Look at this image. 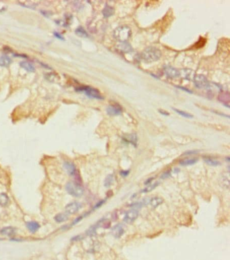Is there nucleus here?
I'll use <instances>...</instances> for the list:
<instances>
[{"label": "nucleus", "instance_id": "obj_1", "mask_svg": "<svg viewBox=\"0 0 230 260\" xmlns=\"http://www.w3.org/2000/svg\"><path fill=\"white\" fill-rule=\"evenodd\" d=\"M161 57V52L154 47H148L141 53V58L146 63H152L159 60Z\"/></svg>", "mask_w": 230, "mask_h": 260}, {"label": "nucleus", "instance_id": "obj_2", "mask_svg": "<svg viewBox=\"0 0 230 260\" xmlns=\"http://www.w3.org/2000/svg\"><path fill=\"white\" fill-rule=\"evenodd\" d=\"M132 35L131 29L128 26H120L113 31V36L120 42L127 41Z\"/></svg>", "mask_w": 230, "mask_h": 260}, {"label": "nucleus", "instance_id": "obj_3", "mask_svg": "<svg viewBox=\"0 0 230 260\" xmlns=\"http://www.w3.org/2000/svg\"><path fill=\"white\" fill-rule=\"evenodd\" d=\"M77 92H84L85 95L91 99H98V100H103V96L101 95V92L99 90L95 88H92L88 86H83L80 87H78L76 89Z\"/></svg>", "mask_w": 230, "mask_h": 260}, {"label": "nucleus", "instance_id": "obj_4", "mask_svg": "<svg viewBox=\"0 0 230 260\" xmlns=\"http://www.w3.org/2000/svg\"><path fill=\"white\" fill-rule=\"evenodd\" d=\"M66 189L71 196L76 197V198L81 197L84 193V189L82 187L74 182L68 183L66 186Z\"/></svg>", "mask_w": 230, "mask_h": 260}, {"label": "nucleus", "instance_id": "obj_5", "mask_svg": "<svg viewBox=\"0 0 230 260\" xmlns=\"http://www.w3.org/2000/svg\"><path fill=\"white\" fill-rule=\"evenodd\" d=\"M193 82L195 87L198 89H208L210 88L209 80L203 74L195 75L193 78Z\"/></svg>", "mask_w": 230, "mask_h": 260}, {"label": "nucleus", "instance_id": "obj_6", "mask_svg": "<svg viewBox=\"0 0 230 260\" xmlns=\"http://www.w3.org/2000/svg\"><path fill=\"white\" fill-rule=\"evenodd\" d=\"M138 215L139 212L137 209H131L126 213L124 218V220L128 224L132 223V222H134L136 220V218L138 217Z\"/></svg>", "mask_w": 230, "mask_h": 260}, {"label": "nucleus", "instance_id": "obj_7", "mask_svg": "<svg viewBox=\"0 0 230 260\" xmlns=\"http://www.w3.org/2000/svg\"><path fill=\"white\" fill-rule=\"evenodd\" d=\"M106 112L110 116H117L122 113L123 109L119 104L115 103V104L110 105L107 106Z\"/></svg>", "mask_w": 230, "mask_h": 260}, {"label": "nucleus", "instance_id": "obj_8", "mask_svg": "<svg viewBox=\"0 0 230 260\" xmlns=\"http://www.w3.org/2000/svg\"><path fill=\"white\" fill-rule=\"evenodd\" d=\"M81 203L78 202H73L68 203L66 206V208H65V210H66V214H74L79 211V210L81 208Z\"/></svg>", "mask_w": 230, "mask_h": 260}, {"label": "nucleus", "instance_id": "obj_9", "mask_svg": "<svg viewBox=\"0 0 230 260\" xmlns=\"http://www.w3.org/2000/svg\"><path fill=\"white\" fill-rule=\"evenodd\" d=\"M164 74L169 78H176L179 77V70L169 65H166L163 68Z\"/></svg>", "mask_w": 230, "mask_h": 260}, {"label": "nucleus", "instance_id": "obj_10", "mask_svg": "<svg viewBox=\"0 0 230 260\" xmlns=\"http://www.w3.org/2000/svg\"><path fill=\"white\" fill-rule=\"evenodd\" d=\"M116 48L118 51L123 53H128L133 51V48L130 44L127 42H120L116 46Z\"/></svg>", "mask_w": 230, "mask_h": 260}, {"label": "nucleus", "instance_id": "obj_11", "mask_svg": "<svg viewBox=\"0 0 230 260\" xmlns=\"http://www.w3.org/2000/svg\"><path fill=\"white\" fill-rule=\"evenodd\" d=\"M195 75L194 71L190 69H183L182 70H179V76H182L185 80H193Z\"/></svg>", "mask_w": 230, "mask_h": 260}, {"label": "nucleus", "instance_id": "obj_12", "mask_svg": "<svg viewBox=\"0 0 230 260\" xmlns=\"http://www.w3.org/2000/svg\"><path fill=\"white\" fill-rule=\"evenodd\" d=\"M124 233V228L122 224H118L114 226L111 229V234L116 238H120L123 235Z\"/></svg>", "mask_w": 230, "mask_h": 260}, {"label": "nucleus", "instance_id": "obj_13", "mask_svg": "<svg viewBox=\"0 0 230 260\" xmlns=\"http://www.w3.org/2000/svg\"><path fill=\"white\" fill-rule=\"evenodd\" d=\"M64 168L65 169V171H66V173L70 175H75L76 172V168L75 165H74L72 162H69V161H66L64 162Z\"/></svg>", "mask_w": 230, "mask_h": 260}, {"label": "nucleus", "instance_id": "obj_14", "mask_svg": "<svg viewBox=\"0 0 230 260\" xmlns=\"http://www.w3.org/2000/svg\"><path fill=\"white\" fill-rule=\"evenodd\" d=\"M114 13H115V9L112 7V6H111L108 4L105 5V8L102 11V14L103 15L104 18H108L111 16H112L114 14Z\"/></svg>", "mask_w": 230, "mask_h": 260}, {"label": "nucleus", "instance_id": "obj_15", "mask_svg": "<svg viewBox=\"0 0 230 260\" xmlns=\"http://www.w3.org/2000/svg\"><path fill=\"white\" fill-rule=\"evenodd\" d=\"M163 202V199L159 198V197H153V198H151L150 199H148V203L150 204L152 208H156L159 206H160Z\"/></svg>", "mask_w": 230, "mask_h": 260}, {"label": "nucleus", "instance_id": "obj_16", "mask_svg": "<svg viewBox=\"0 0 230 260\" xmlns=\"http://www.w3.org/2000/svg\"><path fill=\"white\" fill-rule=\"evenodd\" d=\"M0 233L3 234V235L11 237V236H13L16 233V229L14 227H4L0 231Z\"/></svg>", "mask_w": 230, "mask_h": 260}, {"label": "nucleus", "instance_id": "obj_17", "mask_svg": "<svg viewBox=\"0 0 230 260\" xmlns=\"http://www.w3.org/2000/svg\"><path fill=\"white\" fill-rule=\"evenodd\" d=\"M26 227L31 233H35L40 228V225L39 223H37V222L32 221L28 222L26 224Z\"/></svg>", "mask_w": 230, "mask_h": 260}, {"label": "nucleus", "instance_id": "obj_18", "mask_svg": "<svg viewBox=\"0 0 230 260\" xmlns=\"http://www.w3.org/2000/svg\"><path fill=\"white\" fill-rule=\"evenodd\" d=\"M20 65L22 68H24L27 71H29V72H33V71H35V66L32 64H30V62L23 61L20 63Z\"/></svg>", "mask_w": 230, "mask_h": 260}, {"label": "nucleus", "instance_id": "obj_19", "mask_svg": "<svg viewBox=\"0 0 230 260\" xmlns=\"http://www.w3.org/2000/svg\"><path fill=\"white\" fill-rule=\"evenodd\" d=\"M68 218H69V217L66 213H60L54 217V220L58 223H61V222L66 221Z\"/></svg>", "mask_w": 230, "mask_h": 260}, {"label": "nucleus", "instance_id": "obj_20", "mask_svg": "<svg viewBox=\"0 0 230 260\" xmlns=\"http://www.w3.org/2000/svg\"><path fill=\"white\" fill-rule=\"evenodd\" d=\"M12 62L11 59L7 55H2L0 57V66L7 67Z\"/></svg>", "mask_w": 230, "mask_h": 260}, {"label": "nucleus", "instance_id": "obj_21", "mask_svg": "<svg viewBox=\"0 0 230 260\" xmlns=\"http://www.w3.org/2000/svg\"><path fill=\"white\" fill-rule=\"evenodd\" d=\"M10 202V198H9L7 194L4 193H0V206H6Z\"/></svg>", "mask_w": 230, "mask_h": 260}, {"label": "nucleus", "instance_id": "obj_22", "mask_svg": "<svg viewBox=\"0 0 230 260\" xmlns=\"http://www.w3.org/2000/svg\"><path fill=\"white\" fill-rule=\"evenodd\" d=\"M198 161V159L196 158H187L185 160H183V161H181L179 162V165L182 166H184V167H186V166H190V165H194L195 163H197Z\"/></svg>", "mask_w": 230, "mask_h": 260}, {"label": "nucleus", "instance_id": "obj_23", "mask_svg": "<svg viewBox=\"0 0 230 260\" xmlns=\"http://www.w3.org/2000/svg\"><path fill=\"white\" fill-rule=\"evenodd\" d=\"M124 140L126 141L127 142L131 143L132 144L134 145H136V143H137V136H136V134H131V135H129L126 137H124Z\"/></svg>", "mask_w": 230, "mask_h": 260}, {"label": "nucleus", "instance_id": "obj_24", "mask_svg": "<svg viewBox=\"0 0 230 260\" xmlns=\"http://www.w3.org/2000/svg\"><path fill=\"white\" fill-rule=\"evenodd\" d=\"M75 32L77 35L80 37H83V38H87V37H89L88 33H86V31L82 26H79L78 28H77Z\"/></svg>", "mask_w": 230, "mask_h": 260}, {"label": "nucleus", "instance_id": "obj_25", "mask_svg": "<svg viewBox=\"0 0 230 260\" xmlns=\"http://www.w3.org/2000/svg\"><path fill=\"white\" fill-rule=\"evenodd\" d=\"M204 162H206L207 165H209V166H212V167H217V166H219L221 165V163L218 161H217V160H215L212 158L207 157V158H204Z\"/></svg>", "mask_w": 230, "mask_h": 260}, {"label": "nucleus", "instance_id": "obj_26", "mask_svg": "<svg viewBox=\"0 0 230 260\" xmlns=\"http://www.w3.org/2000/svg\"><path fill=\"white\" fill-rule=\"evenodd\" d=\"M229 173H225L223 175V176L221 178V182L223 185L224 187H226L227 189H228L229 187Z\"/></svg>", "mask_w": 230, "mask_h": 260}, {"label": "nucleus", "instance_id": "obj_27", "mask_svg": "<svg viewBox=\"0 0 230 260\" xmlns=\"http://www.w3.org/2000/svg\"><path fill=\"white\" fill-rule=\"evenodd\" d=\"M172 109H173V110L174 111H176V112L177 113H178L179 115L182 116V117H185V118H188V119L193 118V115H191V114H190V113H187V112L179 110V109H176V108H173V107H172Z\"/></svg>", "mask_w": 230, "mask_h": 260}, {"label": "nucleus", "instance_id": "obj_28", "mask_svg": "<svg viewBox=\"0 0 230 260\" xmlns=\"http://www.w3.org/2000/svg\"><path fill=\"white\" fill-rule=\"evenodd\" d=\"M159 182H155L153 183H150L147 187L145 188V189L142 190V192L148 193V192H151V191H153V189H155V188H156L159 185Z\"/></svg>", "mask_w": 230, "mask_h": 260}, {"label": "nucleus", "instance_id": "obj_29", "mask_svg": "<svg viewBox=\"0 0 230 260\" xmlns=\"http://www.w3.org/2000/svg\"><path fill=\"white\" fill-rule=\"evenodd\" d=\"M114 178L113 175H110L106 177L105 180V187H110L111 186L112 183H113Z\"/></svg>", "mask_w": 230, "mask_h": 260}, {"label": "nucleus", "instance_id": "obj_30", "mask_svg": "<svg viewBox=\"0 0 230 260\" xmlns=\"http://www.w3.org/2000/svg\"><path fill=\"white\" fill-rule=\"evenodd\" d=\"M176 87H177V88H179V89H181V90H184V91H186V92H188V93H190V94H192V90H189V89H188V88H185V87H182V86H177Z\"/></svg>", "mask_w": 230, "mask_h": 260}, {"label": "nucleus", "instance_id": "obj_31", "mask_svg": "<svg viewBox=\"0 0 230 260\" xmlns=\"http://www.w3.org/2000/svg\"><path fill=\"white\" fill-rule=\"evenodd\" d=\"M105 203V200H101V201H100L99 202H98L97 204L95 205V208H94V209H97V208H99V207H100V206H101L103 204V203Z\"/></svg>", "mask_w": 230, "mask_h": 260}, {"label": "nucleus", "instance_id": "obj_32", "mask_svg": "<svg viewBox=\"0 0 230 260\" xmlns=\"http://www.w3.org/2000/svg\"><path fill=\"white\" fill-rule=\"evenodd\" d=\"M159 113H161V115H166V116L169 115V113L168 112L165 111V110H163V109H159Z\"/></svg>", "mask_w": 230, "mask_h": 260}, {"label": "nucleus", "instance_id": "obj_33", "mask_svg": "<svg viewBox=\"0 0 230 260\" xmlns=\"http://www.w3.org/2000/svg\"><path fill=\"white\" fill-rule=\"evenodd\" d=\"M129 174V171H121V175H122V176H124V177H126L127 175H128Z\"/></svg>", "mask_w": 230, "mask_h": 260}, {"label": "nucleus", "instance_id": "obj_34", "mask_svg": "<svg viewBox=\"0 0 230 260\" xmlns=\"http://www.w3.org/2000/svg\"><path fill=\"white\" fill-rule=\"evenodd\" d=\"M196 153H197V151H190V152H186L185 153V154H196Z\"/></svg>", "mask_w": 230, "mask_h": 260}]
</instances>
